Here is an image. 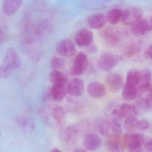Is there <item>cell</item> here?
Here are the masks:
<instances>
[{
  "label": "cell",
  "mask_w": 152,
  "mask_h": 152,
  "mask_svg": "<svg viewBox=\"0 0 152 152\" xmlns=\"http://www.w3.org/2000/svg\"><path fill=\"white\" fill-rule=\"evenodd\" d=\"M91 124L84 121L62 129L59 132L60 140L67 145H73L78 140L81 135L91 129Z\"/></svg>",
  "instance_id": "7a4b0ae2"
},
{
  "label": "cell",
  "mask_w": 152,
  "mask_h": 152,
  "mask_svg": "<svg viewBox=\"0 0 152 152\" xmlns=\"http://www.w3.org/2000/svg\"><path fill=\"white\" fill-rule=\"evenodd\" d=\"M4 39V36L3 31L1 28H0V45H1L3 43Z\"/></svg>",
  "instance_id": "d6a6232c"
},
{
  "label": "cell",
  "mask_w": 152,
  "mask_h": 152,
  "mask_svg": "<svg viewBox=\"0 0 152 152\" xmlns=\"http://www.w3.org/2000/svg\"><path fill=\"white\" fill-rule=\"evenodd\" d=\"M96 127L101 134L108 137L112 135L111 120L100 119L96 123Z\"/></svg>",
  "instance_id": "d4e9b609"
},
{
  "label": "cell",
  "mask_w": 152,
  "mask_h": 152,
  "mask_svg": "<svg viewBox=\"0 0 152 152\" xmlns=\"http://www.w3.org/2000/svg\"><path fill=\"white\" fill-rule=\"evenodd\" d=\"M85 88V84L80 78L75 77L68 83L67 86L68 94L74 96H80L83 94Z\"/></svg>",
  "instance_id": "2e32d148"
},
{
  "label": "cell",
  "mask_w": 152,
  "mask_h": 152,
  "mask_svg": "<svg viewBox=\"0 0 152 152\" xmlns=\"http://www.w3.org/2000/svg\"><path fill=\"white\" fill-rule=\"evenodd\" d=\"M147 55L150 58L152 59V45L149 47L147 50Z\"/></svg>",
  "instance_id": "836d02e7"
},
{
  "label": "cell",
  "mask_w": 152,
  "mask_h": 152,
  "mask_svg": "<svg viewBox=\"0 0 152 152\" xmlns=\"http://www.w3.org/2000/svg\"><path fill=\"white\" fill-rule=\"evenodd\" d=\"M68 81L60 82L52 85L50 87L51 100L55 102L62 101L67 94V86Z\"/></svg>",
  "instance_id": "4fadbf2b"
},
{
  "label": "cell",
  "mask_w": 152,
  "mask_h": 152,
  "mask_svg": "<svg viewBox=\"0 0 152 152\" xmlns=\"http://www.w3.org/2000/svg\"><path fill=\"white\" fill-rule=\"evenodd\" d=\"M145 141L142 133L128 132L123 137V146L129 152H143Z\"/></svg>",
  "instance_id": "277c9868"
},
{
  "label": "cell",
  "mask_w": 152,
  "mask_h": 152,
  "mask_svg": "<svg viewBox=\"0 0 152 152\" xmlns=\"http://www.w3.org/2000/svg\"><path fill=\"white\" fill-rule=\"evenodd\" d=\"M140 79V72L135 69H130L127 75L125 84L138 87Z\"/></svg>",
  "instance_id": "f1b7e54d"
},
{
  "label": "cell",
  "mask_w": 152,
  "mask_h": 152,
  "mask_svg": "<svg viewBox=\"0 0 152 152\" xmlns=\"http://www.w3.org/2000/svg\"><path fill=\"white\" fill-rule=\"evenodd\" d=\"M65 60L61 57H54L53 58L51 62V66L53 69L55 70H60L65 67Z\"/></svg>",
  "instance_id": "4dcf8cb0"
},
{
  "label": "cell",
  "mask_w": 152,
  "mask_h": 152,
  "mask_svg": "<svg viewBox=\"0 0 152 152\" xmlns=\"http://www.w3.org/2000/svg\"><path fill=\"white\" fill-rule=\"evenodd\" d=\"M87 21L90 27L96 29L103 27L108 21L106 15L101 13H94L90 15L88 18Z\"/></svg>",
  "instance_id": "44dd1931"
},
{
  "label": "cell",
  "mask_w": 152,
  "mask_h": 152,
  "mask_svg": "<svg viewBox=\"0 0 152 152\" xmlns=\"http://www.w3.org/2000/svg\"><path fill=\"white\" fill-rule=\"evenodd\" d=\"M118 110L123 119L136 118L138 113L137 108L129 104H122L119 107Z\"/></svg>",
  "instance_id": "603a6c76"
},
{
  "label": "cell",
  "mask_w": 152,
  "mask_h": 152,
  "mask_svg": "<svg viewBox=\"0 0 152 152\" xmlns=\"http://www.w3.org/2000/svg\"><path fill=\"white\" fill-rule=\"evenodd\" d=\"M87 92L93 98L100 99L106 94V88L104 84L97 81H92L87 86Z\"/></svg>",
  "instance_id": "9a60e30c"
},
{
  "label": "cell",
  "mask_w": 152,
  "mask_h": 152,
  "mask_svg": "<svg viewBox=\"0 0 152 152\" xmlns=\"http://www.w3.org/2000/svg\"><path fill=\"white\" fill-rule=\"evenodd\" d=\"M144 148L146 152H152V139L145 141Z\"/></svg>",
  "instance_id": "1f68e13d"
},
{
  "label": "cell",
  "mask_w": 152,
  "mask_h": 152,
  "mask_svg": "<svg viewBox=\"0 0 152 152\" xmlns=\"http://www.w3.org/2000/svg\"><path fill=\"white\" fill-rule=\"evenodd\" d=\"M39 114L43 120L48 125L61 127L65 124L66 113L65 109L60 105L52 104L43 107Z\"/></svg>",
  "instance_id": "6da1fadb"
},
{
  "label": "cell",
  "mask_w": 152,
  "mask_h": 152,
  "mask_svg": "<svg viewBox=\"0 0 152 152\" xmlns=\"http://www.w3.org/2000/svg\"><path fill=\"white\" fill-rule=\"evenodd\" d=\"M149 110H152V102L150 103V105H149Z\"/></svg>",
  "instance_id": "8d00e7d4"
},
{
  "label": "cell",
  "mask_w": 152,
  "mask_h": 152,
  "mask_svg": "<svg viewBox=\"0 0 152 152\" xmlns=\"http://www.w3.org/2000/svg\"><path fill=\"white\" fill-rule=\"evenodd\" d=\"M23 0H4L2 10L5 15L11 16L17 12L23 4Z\"/></svg>",
  "instance_id": "ffe728a7"
},
{
  "label": "cell",
  "mask_w": 152,
  "mask_h": 152,
  "mask_svg": "<svg viewBox=\"0 0 152 152\" xmlns=\"http://www.w3.org/2000/svg\"><path fill=\"white\" fill-rule=\"evenodd\" d=\"M122 12L123 11L120 8L110 9L106 13L107 21L112 25L118 24L120 20H121Z\"/></svg>",
  "instance_id": "4316f807"
},
{
  "label": "cell",
  "mask_w": 152,
  "mask_h": 152,
  "mask_svg": "<svg viewBox=\"0 0 152 152\" xmlns=\"http://www.w3.org/2000/svg\"><path fill=\"white\" fill-rule=\"evenodd\" d=\"M151 22L146 19H140L131 25V31L135 36L145 35L151 29Z\"/></svg>",
  "instance_id": "5bb4252c"
},
{
  "label": "cell",
  "mask_w": 152,
  "mask_h": 152,
  "mask_svg": "<svg viewBox=\"0 0 152 152\" xmlns=\"http://www.w3.org/2000/svg\"><path fill=\"white\" fill-rule=\"evenodd\" d=\"M149 123L145 119H138L137 118L125 119L124 127L129 133H140L145 131L149 127Z\"/></svg>",
  "instance_id": "8992f818"
},
{
  "label": "cell",
  "mask_w": 152,
  "mask_h": 152,
  "mask_svg": "<svg viewBox=\"0 0 152 152\" xmlns=\"http://www.w3.org/2000/svg\"><path fill=\"white\" fill-rule=\"evenodd\" d=\"M88 66V60L86 54L79 53L76 55L71 73L74 76H80L86 71Z\"/></svg>",
  "instance_id": "9c48e42d"
},
{
  "label": "cell",
  "mask_w": 152,
  "mask_h": 152,
  "mask_svg": "<svg viewBox=\"0 0 152 152\" xmlns=\"http://www.w3.org/2000/svg\"><path fill=\"white\" fill-rule=\"evenodd\" d=\"M20 65L21 61L18 53L13 48H9L0 65V77L6 78L10 76Z\"/></svg>",
  "instance_id": "3957f363"
},
{
  "label": "cell",
  "mask_w": 152,
  "mask_h": 152,
  "mask_svg": "<svg viewBox=\"0 0 152 152\" xmlns=\"http://www.w3.org/2000/svg\"><path fill=\"white\" fill-rule=\"evenodd\" d=\"M121 59V57L117 54L111 53H104L98 58L97 65L103 71H111L118 64Z\"/></svg>",
  "instance_id": "5b68a950"
},
{
  "label": "cell",
  "mask_w": 152,
  "mask_h": 152,
  "mask_svg": "<svg viewBox=\"0 0 152 152\" xmlns=\"http://www.w3.org/2000/svg\"><path fill=\"white\" fill-rule=\"evenodd\" d=\"M105 82L110 91L118 93L123 87V76L119 73H110L106 77Z\"/></svg>",
  "instance_id": "7c38bea8"
},
{
  "label": "cell",
  "mask_w": 152,
  "mask_h": 152,
  "mask_svg": "<svg viewBox=\"0 0 152 152\" xmlns=\"http://www.w3.org/2000/svg\"><path fill=\"white\" fill-rule=\"evenodd\" d=\"M106 146L111 152H123L124 148L122 135H114L107 137Z\"/></svg>",
  "instance_id": "ac0fdd59"
},
{
  "label": "cell",
  "mask_w": 152,
  "mask_h": 152,
  "mask_svg": "<svg viewBox=\"0 0 152 152\" xmlns=\"http://www.w3.org/2000/svg\"><path fill=\"white\" fill-rule=\"evenodd\" d=\"M102 140L99 136L94 133L88 134L84 138L83 145L86 150L94 151L102 145Z\"/></svg>",
  "instance_id": "d6986e66"
},
{
  "label": "cell",
  "mask_w": 152,
  "mask_h": 152,
  "mask_svg": "<svg viewBox=\"0 0 152 152\" xmlns=\"http://www.w3.org/2000/svg\"><path fill=\"white\" fill-rule=\"evenodd\" d=\"M151 28H152V18H151Z\"/></svg>",
  "instance_id": "74e56055"
},
{
  "label": "cell",
  "mask_w": 152,
  "mask_h": 152,
  "mask_svg": "<svg viewBox=\"0 0 152 152\" xmlns=\"http://www.w3.org/2000/svg\"><path fill=\"white\" fill-rule=\"evenodd\" d=\"M138 92L137 86L125 84L122 90V96L125 100L132 101L138 96Z\"/></svg>",
  "instance_id": "484cf974"
},
{
  "label": "cell",
  "mask_w": 152,
  "mask_h": 152,
  "mask_svg": "<svg viewBox=\"0 0 152 152\" xmlns=\"http://www.w3.org/2000/svg\"><path fill=\"white\" fill-rule=\"evenodd\" d=\"M142 47V42L136 41L127 45L123 50V54L127 58H131L141 51Z\"/></svg>",
  "instance_id": "cb8c5ba5"
},
{
  "label": "cell",
  "mask_w": 152,
  "mask_h": 152,
  "mask_svg": "<svg viewBox=\"0 0 152 152\" xmlns=\"http://www.w3.org/2000/svg\"><path fill=\"white\" fill-rule=\"evenodd\" d=\"M52 28L51 24L49 20H44L40 21L34 28L33 34H30L34 42L36 39H40L47 36L50 33Z\"/></svg>",
  "instance_id": "30bf717a"
},
{
  "label": "cell",
  "mask_w": 152,
  "mask_h": 152,
  "mask_svg": "<svg viewBox=\"0 0 152 152\" xmlns=\"http://www.w3.org/2000/svg\"><path fill=\"white\" fill-rule=\"evenodd\" d=\"M74 152H88L85 149H81V148H77Z\"/></svg>",
  "instance_id": "e575fe53"
},
{
  "label": "cell",
  "mask_w": 152,
  "mask_h": 152,
  "mask_svg": "<svg viewBox=\"0 0 152 152\" xmlns=\"http://www.w3.org/2000/svg\"><path fill=\"white\" fill-rule=\"evenodd\" d=\"M58 54L65 58H70L75 55L77 49L75 45L71 40L68 39L61 40L56 47Z\"/></svg>",
  "instance_id": "ba28073f"
},
{
  "label": "cell",
  "mask_w": 152,
  "mask_h": 152,
  "mask_svg": "<svg viewBox=\"0 0 152 152\" xmlns=\"http://www.w3.org/2000/svg\"><path fill=\"white\" fill-rule=\"evenodd\" d=\"M143 14V11L140 7H129L122 12L121 22L124 25L131 26L142 18Z\"/></svg>",
  "instance_id": "52a82bcc"
},
{
  "label": "cell",
  "mask_w": 152,
  "mask_h": 152,
  "mask_svg": "<svg viewBox=\"0 0 152 152\" xmlns=\"http://www.w3.org/2000/svg\"><path fill=\"white\" fill-rule=\"evenodd\" d=\"M49 80L52 85L60 82L68 81L66 76L59 70L53 69L49 75Z\"/></svg>",
  "instance_id": "f546056e"
},
{
  "label": "cell",
  "mask_w": 152,
  "mask_h": 152,
  "mask_svg": "<svg viewBox=\"0 0 152 152\" xmlns=\"http://www.w3.org/2000/svg\"><path fill=\"white\" fill-rule=\"evenodd\" d=\"M103 37L107 44L114 46L118 45L120 41L121 33L117 28L109 27L104 31Z\"/></svg>",
  "instance_id": "e0dca14e"
},
{
  "label": "cell",
  "mask_w": 152,
  "mask_h": 152,
  "mask_svg": "<svg viewBox=\"0 0 152 152\" xmlns=\"http://www.w3.org/2000/svg\"><path fill=\"white\" fill-rule=\"evenodd\" d=\"M94 35L92 31L86 28L79 30L75 37L76 44L79 47H87L92 43Z\"/></svg>",
  "instance_id": "8fae6325"
},
{
  "label": "cell",
  "mask_w": 152,
  "mask_h": 152,
  "mask_svg": "<svg viewBox=\"0 0 152 152\" xmlns=\"http://www.w3.org/2000/svg\"><path fill=\"white\" fill-rule=\"evenodd\" d=\"M50 152H62L61 151L59 150V149H58V148H54Z\"/></svg>",
  "instance_id": "d590c367"
},
{
  "label": "cell",
  "mask_w": 152,
  "mask_h": 152,
  "mask_svg": "<svg viewBox=\"0 0 152 152\" xmlns=\"http://www.w3.org/2000/svg\"><path fill=\"white\" fill-rule=\"evenodd\" d=\"M140 72V79L138 86V90L151 84L152 74L150 69H143Z\"/></svg>",
  "instance_id": "83f0119b"
},
{
  "label": "cell",
  "mask_w": 152,
  "mask_h": 152,
  "mask_svg": "<svg viewBox=\"0 0 152 152\" xmlns=\"http://www.w3.org/2000/svg\"><path fill=\"white\" fill-rule=\"evenodd\" d=\"M16 122L20 129L25 132L30 133L34 129L35 125L32 119L24 115H19L16 118Z\"/></svg>",
  "instance_id": "7402d4cb"
}]
</instances>
